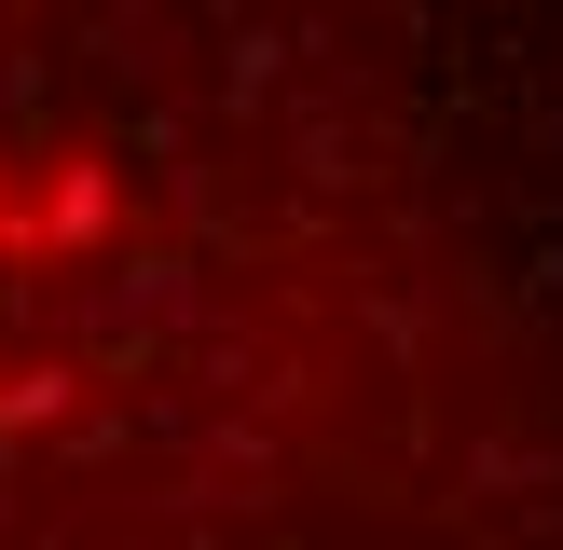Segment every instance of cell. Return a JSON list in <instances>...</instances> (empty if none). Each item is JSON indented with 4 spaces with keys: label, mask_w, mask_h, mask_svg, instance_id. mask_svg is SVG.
I'll return each mask as SVG.
<instances>
[{
    "label": "cell",
    "mask_w": 563,
    "mask_h": 550,
    "mask_svg": "<svg viewBox=\"0 0 563 550\" xmlns=\"http://www.w3.org/2000/svg\"><path fill=\"white\" fill-rule=\"evenodd\" d=\"M82 234H110V179H97V165H69L55 193H27L14 165H0V275L55 262V248H82Z\"/></svg>",
    "instance_id": "1"
}]
</instances>
